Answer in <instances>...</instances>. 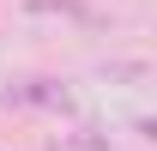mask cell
I'll return each mask as SVG.
<instances>
[{"mask_svg":"<svg viewBox=\"0 0 157 151\" xmlns=\"http://www.w3.org/2000/svg\"><path fill=\"white\" fill-rule=\"evenodd\" d=\"M12 103H42V109H60V103H67V91H60L55 79H24V85H12Z\"/></svg>","mask_w":157,"mask_h":151,"instance_id":"6da1fadb","label":"cell"}]
</instances>
